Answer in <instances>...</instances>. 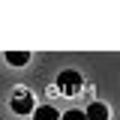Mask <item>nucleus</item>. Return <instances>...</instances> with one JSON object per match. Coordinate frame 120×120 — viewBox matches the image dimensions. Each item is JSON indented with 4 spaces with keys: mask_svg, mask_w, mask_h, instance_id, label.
Segmentation results:
<instances>
[{
    "mask_svg": "<svg viewBox=\"0 0 120 120\" xmlns=\"http://www.w3.org/2000/svg\"><path fill=\"white\" fill-rule=\"evenodd\" d=\"M57 84H60V93L78 96L81 87H84V78H81V72H75V69H63V72L57 75Z\"/></svg>",
    "mask_w": 120,
    "mask_h": 120,
    "instance_id": "f257e3e1",
    "label": "nucleus"
},
{
    "mask_svg": "<svg viewBox=\"0 0 120 120\" xmlns=\"http://www.w3.org/2000/svg\"><path fill=\"white\" fill-rule=\"evenodd\" d=\"M9 105H12L15 114H33V108H36V102H33V96H30L27 90H15Z\"/></svg>",
    "mask_w": 120,
    "mask_h": 120,
    "instance_id": "f03ea898",
    "label": "nucleus"
},
{
    "mask_svg": "<svg viewBox=\"0 0 120 120\" xmlns=\"http://www.w3.org/2000/svg\"><path fill=\"white\" fill-rule=\"evenodd\" d=\"M108 117H111V111L105 102H90L84 108V120H108Z\"/></svg>",
    "mask_w": 120,
    "mask_h": 120,
    "instance_id": "7ed1b4c3",
    "label": "nucleus"
},
{
    "mask_svg": "<svg viewBox=\"0 0 120 120\" xmlns=\"http://www.w3.org/2000/svg\"><path fill=\"white\" fill-rule=\"evenodd\" d=\"M33 120H60V111L51 105H36L33 108Z\"/></svg>",
    "mask_w": 120,
    "mask_h": 120,
    "instance_id": "20e7f679",
    "label": "nucleus"
},
{
    "mask_svg": "<svg viewBox=\"0 0 120 120\" xmlns=\"http://www.w3.org/2000/svg\"><path fill=\"white\" fill-rule=\"evenodd\" d=\"M27 60H30L27 51H6V63H9V66H24Z\"/></svg>",
    "mask_w": 120,
    "mask_h": 120,
    "instance_id": "39448f33",
    "label": "nucleus"
},
{
    "mask_svg": "<svg viewBox=\"0 0 120 120\" xmlns=\"http://www.w3.org/2000/svg\"><path fill=\"white\" fill-rule=\"evenodd\" d=\"M60 120H84V111H78V108H69V111H66Z\"/></svg>",
    "mask_w": 120,
    "mask_h": 120,
    "instance_id": "423d86ee",
    "label": "nucleus"
}]
</instances>
